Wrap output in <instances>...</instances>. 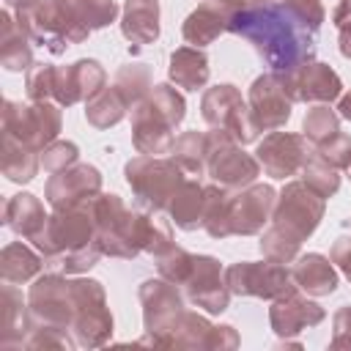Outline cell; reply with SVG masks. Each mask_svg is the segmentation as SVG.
<instances>
[{
	"label": "cell",
	"mask_w": 351,
	"mask_h": 351,
	"mask_svg": "<svg viewBox=\"0 0 351 351\" xmlns=\"http://www.w3.org/2000/svg\"><path fill=\"white\" fill-rule=\"evenodd\" d=\"M101 192V173L93 165H71L47 181V203L52 208L85 206Z\"/></svg>",
	"instance_id": "ffe728a7"
},
{
	"label": "cell",
	"mask_w": 351,
	"mask_h": 351,
	"mask_svg": "<svg viewBox=\"0 0 351 351\" xmlns=\"http://www.w3.org/2000/svg\"><path fill=\"white\" fill-rule=\"evenodd\" d=\"M299 247H302V241H296L293 236L282 233L274 225H269V230L261 236V252L277 263H293L299 255Z\"/></svg>",
	"instance_id": "8d00e7d4"
},
{
	"label": "cell",
	"mask_w": 351,
	"mask_h": 351,
	"mask_svg": "<svg viewBox=\"0 0 351 351\" xmlns=\"http://www.w3.org/2000/svg\"><path fill=\"white\" fill-rule=\"evenodd\" d=\"M173 222L181 230H195L203 228V211H206V186H200L197 181H184L178 186V192L173 195L170 206H167Z\"/></svg>",
	"instance_id": "f1b7e54d"
},
{
	"label": "cell",
	"mask_w": 351,
	"mask_h": 351,
	"mask_svg": "<svg viewBox=\"0 0 351 351\" xmlns=\"http://www.w3.org/2000/svg\"><path fill=\"white\" fill-rule=\"evenodd\" d=\"M123 115H126V101H123V96L118 93L115 85L101 88L96 96H90V99L85 101V118H88V123L96 126V129H110V126H115Z\"/></svg>",
	"instance_id": "1f68e13d"
},
{
	"label": "cell",
	"mask_w": 351,
	"mask_h": 351,
	"mask_svg": "<svg viewBox=\"0 0 351 351\" xmlns=\"http://www.w3.org/2000/svg\"><path fill=\"white\" fill-rule=\"evenodd\" d=\"M337 110H340V112H337L340 118H348V121H351V93H346V96L340 99V104H337Z\"/></svg>",
	"instance_id": "681fc988"
},
{
	"label": "cell",
	"mask_w": 351,
	"mask_h": 351,
	"mask_svg": "<svg viewBox=\"0 0 351 351\" xmlns=\"http://www.w3.org/2000/svg\"><path fill=\"white\" fill-rule=\"evenodd\" d=\"M60 104L52 101H33V104H16L5 101L3 110V132L14 134L25 145L44 151L60 132Z\"/></svg>",
	"instance_id": "9c48e42d"
},
{
	"label": "cell",
	"mask_w": 351,
	"mask_h": 351,
	"mask_svg": "<svg viewBox=\"0 0 351 351\" xmlns=\"http://www.w3.org/2000/svg\"><path fill=\"white\" fill-rule=\"evenodd\" d=\"M38 151L25 145L22 140H16L14 134H5L3 132V156H0V170L8 181H16V184H25L30 181L36 173H38V165L41 159L36 156Z\"/></svg>",
	"instance_id": "f546056e"
},
{
	"label": "cell",
	"mask_w": 351,
	"mask_h": 351,
	"mask_svg": "<svg viewBox=\"0 0 351 351\" xmlns=\"http://www.w3.org/2000/svg\"><path fill=\"white\" fill-rule=\"evenodd\" d=\"M107 82V74L99 60H77L71 66H55L52 99L60 107H71L77 101H88Z\"/></svg>",
	"instance_id": "e0dca14e"
},
{
	"label": "cell",
	"mask_w": 351,
	"mask_h": 351,
	"mask_svg": "<svg viewBox=\"0 0 351 351\" xmlns=\"http://www.w3.org/2000/svg\"><path fill=\"white\" fill-rule=\"evenodd\" d=\"M140 304H143V321H145V332H148V337L143 343L167 346L176 324L186 313L176 282H170L165 277L145 280L140 285Z\"/></svg>",
	"instance_id": "52a82bcc"
},
{
	"label": "cell",
	"mask_w": 351,
	"mask_h": 351,
	"mask_svg": "<svg viewBox=\"0 0 351 351\" xmlns=\"http://www.w3.org/2000/svg\"><path fill=\"white\" fill-rule=\"evenodd\" d=\"M71 288H74V302H77V315H74V324H71L74 343L88 346V348H96V346L107 343V337L112 335V315L107 310L101 282H96V280H71Z\"/></svg>",
	"instance_id": "8fae6325"
},
{
	"label": "cell",
	"mask_w": 351,
	"mask_h": 351,
	"mask_svg": "<svg viewBox=\"0 0 351 351\" xmlns=\"http://www.w3.org/2000/svg\"><path fill=\"white\" fill-rule=\"evenodd\" d=\"M90 203L52 208L44 228L30 239L36 244V250L44 255V261L60 263L66 255H71L88 244H96V219H93Z\"/></svg>",
	"instance_id": "3957f363"
},
{
	"label": "cell",
	"mask_w": 351,
	"mask_h": 351,
	"mask_svg": "<svg viewBox=\"0 0 351 351\" xmlns=\"http://www.w3.org/2000/svg\"><path fill=\"white\" fill-rule=\"evenodd\" d=\"M101 255H104V252H101V247H99V241H96V244H88V247H82V250L66 255L58 266H63L66 274H80V271H88L90 266H96Z\"/></svg>",
	"instance_id": "7bdbcfd3"
},
{
	"label": "cell",
	"mask_w": 351,
	"mask_h": 351,
	"mask_svg": "<svg viewBox=\"0 0 351 351\" xmlns=\"http://www.w3.org/2000/svg\"><path fill=\"white\" fill-rule=\"evenodd\" d=\"M324 307L321 304H315V302H310L304 293H299L296 291V285L293 288H288L285 293H280L277 299H274V304H271V310H269V324H271V329L280 335V337H293V335H299V332H304V329H310V326H315V324H321L324 321Z\"/></svg>",
	"instance_id": "44dd1931"
},
{
	"label": "cell",
	"mask_w": 351,
	"mask_h": 351,
	"mask_svg": "<svg viewBox=\"0 0 351 351\" xmlns=\"http://www.w3.org/2000/svg\"><path fill=\"white\" fill-rule=\"evenodd\" d=\"M321 219H324V197L313 192L304 181H288L274 203L271 225L293 236L296 241H304L315 233Z\"/></svg>",
	"instance_id": "8992f818"
},
{
	"label": "cell",
	"mask_w": 351,
	"mask_h": 351,
	"mask_svg": "<svg viewBox=\"0 0 351 351\" xmlns=\"http://www.w3.org/2000/svg\"><path fill=\"white\" fill-rule=\"evenodd\" d=\"M184 96L170 85H154L151 93L132 107V143L140 154L159 156L170 154L176 134L173 129L184 121Z\"/></svg>",
	"instance_id": "7a4b0ae2"
},
{
	"label": "cell",
	"mask_w": 351,
	"mask_h": 351,
	"mask_svg": "<svg viewBox=\"0 0 351 351\" xmlns=\"http://www.w3.org/2000/svg\"><path fill=\"white\" fill-rule=\"evenodd\" d=\"M3 219H5V225H8L16 236H22V239L30 241V239L44 228L47 214H44V206H41V200H38L36 195L19 192V195H14V197L5 203Z\"/></svg>",
	"instance_id": "4316f807"
},
{
	"label": "cell",
	"mask_w": 351,
	"mask_h": 351,
	"mask_svg": "<svg viewBox=\"0 0 351 351\" xmlns=\"http://www.w3.org/2000/svg\"><path fill=\"white\" fill-rule=\"evenodd\" d=\"M74 8H77V14H80V19H82L90 30L107 27V25L115 19V14H118V5H115L112 0H74Z\"/></svg>",
	"instance_id": "ab89813d"
},
{
	"label": "cell",
	"mask_w": 351,
	"mask_h": 351,
	"mask_svg": "<svg viewBox=\"0 0 351 351\" xmlns=\"http://www.w3.org/2000/svg\"><path fill=\"white\" fill-rule=\"evenodd\" d=\"M228 33L247 38L271 66V71L285 74L313 60L318 30L304 22L288 3L277 0L230 14Z\"/></svg>",
	"instance_id": "6da1fadb"
},
{
	"label": "cell",
	"mask_w": 351,
	"mask_h": 351,
	"mask_svg": "<svg viewBox=\"0 0 351 351\" xmlns=\"http://www.w3.org/2000/svg\"><path fill=\"white\" fill-rule=\"evenodd\" d=\"M277 203V192L269 184H250L236 195H228L225 222L230 236H252L261 233L271 219Z\"/></svg>",
	"instance_id": "5bb4252c"
},
{
	"label": "cell",
	"mask_w": 351,
	"mask_h": 351,
	"mask_svg": "<svg viewBox=\"0 0 351 351\" xmlns=\"http://www.w3.org/2000/svg\"><path fill=\"white\" fill-rule=\"evenodd\" d=\"M27 307L33 313V321L49 324V326H58V329H71L74 315H77L71 280L58 277V274L38 277L30 288Z\"/></svg>",
	"instance_id": "4fadbf2b"
},
{
	"label": "cell",
	"mask_w": 351,
	"mask_h": 351,
	"mask_svg": "<svg viewBox=\"0 0 351 351\" xmlns=\"http://www.w3.org/2000/svg\"><path fill=\"white\" fill-rule=\"evenodd\" d=\"M288 96L293 101H335L343 90V82L340 77L326 66V63H318V60H307L302 63L299 69L293 71H285L280 74Z\"/></svg>",
	"instance_id": "d6986e66"
},
{
	"label": "cell",
	"mask_w": 351,
	"mask_h": 351,
	"mask_svg": "<svg viewBox=\"0 0 351 351\" xmlns=\"http://www.w3.org/2000/svg\"><path fill=\"white\" fill-rule=\"evenodd\" d=\"M52 82H55V66L36 63L27 71V96L33 101H49L52 99Z\"/></svg>",
	"instance_id": "b9f144b4"
},
{
	"label": "cell",
	"mask_w": 351,
	"mask_h": 351,
	"mask_svg": "<svg viewBox=\"0 0 351 351\" xmlns=\"http://www.w3.org/2000/svg\"><path fill=\"white\" fill-rule=\"evenodd\" d=\"M293 99L288 96L277 71L261 74L250 88V110L255 118L258 132H277L291 118Z\"/></svg>",
	"instance_id": "9a60e30c"
},
{
	"label": "cell",
	"mask_w": 351,
	"mask_h": 351,
	"mask_svg": "<svg viewBox=\"0 0 351 351\" xmlns=\"http://www.w3.org/2000/svg\"><path fill=\"white\" fill-rule=\"evenodd\" d=\"M261 167L271 178H288L296 170H302L304 159L310 156V140L304 134H291V132H271L263 137V143L255 151Z\"/></svg>",
	"instance_id": "ac0fdd59"
},
{
	"label": "cell",
	"mask_w": 351,
	"mask_h": 351,
	"mask_svg": "<svg viewBox=\"0 0 351 351\" xmlns=\"http://www.w3.org/2000/svg\"><path fill=\"white\" fill-rule=\"evenodd\" d=\"M41 258L44 255H36L30 247L14 241L0 255V274L5 282H27L41 271V266H44Z\"/></svg>",
	"instance_id": "4dcf8cb0"
},
{
	"label": "cell",
	"mask_w": 351,
	"mask_h": 351,
	"mask_svg": "<svg viewBox=\"0 0 351 351\" xmlns=\"http://www.w3.org/2000/svg\"><path fill=\"white\" fill-rule=\"evenodd\" d=\"M332 19H335L337 33H340V52H343V58H351V0H340Z\"/></svg>",
	"instance_id": "ee69618b"
},
{
	"label": "cell",
	"mask_w": 351,
	"mask_h": 351,
	"mask_svg": "<svg viewBox=\"0 0 351 351\" xmlns=\"http://www.w3.org/2000/svg\"><path fill=\"white\" fill-rule=\"evenodd\" d=\"M239 346V335L233 326H214L211 337H208V348H236Z\"/></svg>",
	"instance_id": "7dc6e473"
},
{
	"label": "cell",
	"mask_w": 351,
	"mask_h": 351,
	"mask_svg": "<svg viewBox=\"0 0 351 351\" xmlns=\"http://www.w3.org/2000/svg\"><path fill=\"white\" fill-rule=\"evenodd\" d=\"M214 3H219L228 14H236V11H241V8H252V5H261V0H214Z\"/></svg>",
	"instance_id": "c3c4849f"
},
{
	"label": "cell",
	"mask_w": 351,
	"mask_h": 351,
	"mask_svg": "<svg viewBox=\"0 0 351 351\" xmlns=\"http://www.w3.org/2000/svg\"><path fill=\"white\" fill-rule=\"evenodd\" d=\"M302 181L318 192L321 197H332L337 189H340V176H337V167H332L315 148L310 151V156L304 159L302 165Z\"/></svg>",
	"instance_id": "836d02e7"
},
{
	"label": "cell",
	"mask_w": 351,
	"mask_h": 351,
	"mask_svg": "<svg viewBox=\"0 0 351 351\" xmlns=\"http://www.w3.org/2000/svg\"><path fill=\"white\" fill-rule=\"evenodd\" d=\"M337 132H340V115L335 110H329L326 104H318V107L307 110V115L302 121V134L313 145H321L324 140H329Z\"/></svg>",
	"instance_id": "d590c367"
},
{
	"label": "cell",
	"mask_w": 351,
	"mask_h": 351,
	"mask_svg": "<svg viewBox=\"0 0 351 351\" xmlns=\"http://www.w3.org/2000/svg\"><path fill=\"white\" fill-rule=\"evenodd\" d=\"M0 63L8 71H22L33 66V49H30V36L27 30L11 19L8 11L0 16Z\"/></svg>",
	"instance_id": "d4e9b609"
},
{
	"label": "cell",
	"mask_w": 351,
	"mask_h": 351,
	"mask_svg": "<svg viewBox=\"0 0 351 351\" xmlns=\"http://www.w3.org/2000/svg\"><path fill=\"white\" fill-rule=\"evenodd\" d=\"M170 80L184 90H197L208 82V58L200 47H178L170 55Z\"/></svg>",
	"instance_id": "83f0119b"
},
{
	"label": "cell",
	"mask_w": 351,
	"mask_h": 351,
	"mask_svg": "<svg viewBox=\"0 0 351 351\" xmlns=\"http://www.w3.org/2000/svg\"><path fill=\"white\" fill-rule=\"evenodd\" d=\"M329 258H332V263H337L340 271L351 280V236H340V239L332 244Z\"/></svg>",
	"instance_id": "bcb514c9"
},
{
	"label": "cell",
	"mask_w": 351,
	"mask_h": 351,
	"mask_svg": "<svg viewBox=\"0 0 351 351\" xmlns=\"http://www.w3.org/2000/svg\"><path fill=\"white\" fill-rule=\"evenodd\" d=\"M192 263H195V255H189L186 250H181V247H176V244H173L167 252H162V255L156 258L159 274H162L165 280L176 282V285H184V282H186V277H189V271H192Z\"/></svg>",
	"instance_id": "74e56055"
},
{
	"label": "cell",
	"mask_w": 351,
	"mask_h": 351,
	"mask_svg": "<svg viewBox=\"0 0 351 351\" xmlns=\"http://www.w3.org/2000/svg\"><path fill=\"white\" fill-rule=\"evenodd\" d=\"M228 22H230V14H228L219 3L211 0V3L197 5V8L184 19L181 33H184V41H186V44H192V47H206V44H211L219 33L228 30Z\"/></svg>",
	"instance_id": "cb8c5ba5"
},
{
	"label": "cell",
	"mask_w": 351,
	"mask_h": 351,
	"mask_svg": "<svg viewBox=\"0 0 351 351\" xmlns=\"http://www.w3.org/2000/svg\"><path fill=\"white\" fill-rule=\"evenodd\" d=\"M208 176L225 186V189H244L255 181L261 173V162L241 151V143H236L228 132L211 129L208 132Z\"/></svg>",
	"instance_id": "30bf717a"
},
{
	"label": "cell",
	"mask_w": 351,
	"mask_h": 351,
	"mask_svg": "<svg viewBox=\"0 0 351 351\" xmlns=\"http://www.w3.org/2000/svg\"><path fill=\"white\" fill-rule=\"evenodd\" d=\"M291 280L307 296H329L337 288V271L332 269L329 258L321 252L296 255V263L291 269Z\"/></svg>",
	"instance_id": "7402d4cb"
},
{
	"label": "cell",
	"mask_w": 351,
	"mask_h": 351,
	"mask_svg": "<svg viewBox=\"0 0 351 351\" xmlns=\"http://www.w3.org/2000/svg\"><path fill=\"white\" fill-rule=\"evenodd\" d=\"M30 3H36V0H8V5H11V8H16V11H19V8H25V5H30Z\"/></svg>",
	"instance_id": "f907efd6"
},
{
	"label": "cell",
	"mask_w": 351,
	"mask_h": 351,
	"mask_svg": "<svg viewBox=\"0 0 351 351\" xmlns=\"http://www.w3.org/2000/svg\"><path fill=\"white\" fill-rule=\"evenodd\" d=\"M33 313L30 307H25L19 291L14 288V282H5L3 288V348H14V346H25L33 324H30Z\"/></svg>",
	"instance_id": "484cf974"
},
{
	"label": "cell",
	"mask_w": 351,
	"mask_h": 351,
	"mask_svg": "<svg viewBox=\"0 0 351 351\" xmlns=\"http://www.w3.org/2000/svg\"><path fill=\"white\" fill-rule=\"evenodd\" d=\"M96 219V241L110 258H134L140 247V214H132L118 195H96L90 203Z\"/></svg>",
	"instance_id": "5b68a950"
},
{
	"label": "cell",
	"mask_w": 351,
	"mask_h": 351,
	"mask_svg": "<svg viewBox=\"0 0 351 351\" xmlns=\"http://www.w3.org/2000/svg\"><path fill=\"white\" fill-rule=\"evenodd\" d=\"M126 181L137 197V203L148 211H165L178 192V186L186 181L181 176V167L176 159H162V156H134L123 167Z\"/></svg>",
	"instance_id": "277c9868"
},
{
	"label": "cell",
	"mask_w": 351,
	"mask_h": 351,
	"mask_svg": "<svg viewBox=\"0 0 351 351\" xmlns=\"http://www.w3.org/2000/svg\"><path fill=\"white\" fill-rule=\"evenodd\" d=\"M77 154H80V148H77L74 143H69V140H52V143L41 151V167H44L49 176H55V173L71 167V165L77 162Z\"/></svg>",
	"instance_id": "f35d334b"
},
{
	"label": "cell",
	"mask_w": 351,
	"mask_h": 351,
	"mask_svg": "<svg viewBox=\"0 0 351 351\" xmlns=\"http://www.w3.org/2000/svg\"><path fill=\"white\" fill-rule=\"evenodd\" d=\"M121 33L134 44L132 52L154 44L159 38V0H126Z\"/></svg>",
	"instance_id": "603a6c76"
},
{
	"label": "cell",
	"mask_w": 351,
	"mask_h": 351,
	"mask_svg": "<svg viewBox=\"0 0 351 351\" xmlns=\"http://www.w3.org/2000/svg\"><path fill=\"white\" fill-rule=\"evenodd\" d=\"M203 118L211 129H222L228 132L236 143L247 145L258 137V126L252 118V110L244 104L241 93L236 85H214L203 93L200 101Z\"/></svg>",
	"instance_id": "ba28073f"
},
{
	"label": "cell",
	"mask_w": 351,
	"mask_h": 351,
	"mask_svg": "<svg viewBox=\"0 0 351 351\" xmlns=\"http://www.w3.org/2000/svg\"><path fill=\"white\" fill-rule=\"evenodd\" d=\"M332 348H351V307H340L335 313V332L329 340Z\"/></svg>",
	"instance_id": "f6af8a7d"
},
{
	"label": "cell",
	"mask_w": 351,
	"mask_h": 351,
	"mask_svg": "<svg viewBox=\"0 0 351 351\" xmlns=\"http://www.w3.org/2000/svg\"><path fill=\"white\" fill-rule=\"evenodd\" d=\"M115 88H118V93L123 96V101H126V107H134V104H140L148 93H151V74H148V69L145 66H123L118 74H115V82H112Z\"/></svg>",
	"instance_id": "e575fe53"
},
{
	"label": "cell",
	"mask_w": 351,
	"mask_h": 351,
	"mask_svg": "<svg viewBox=\"0 0 351 351\" xmlns=\"http://www.w3.org/2000/svg\"><path fill=\"white\" fill-rule=\"evenodd\" d=\"M315 151H318L332 167H337V170H346V167L351 165V137L343 134V132H337V134H332L329 140H324L321 145H315Z\"/></svg>",
	"instance_id": "60d3db41"
},
{
	"label": "cell",
	"mask_w": 351,
	"mask_h": 351,
	"mask_svg": "<svg viewBox=\"0 0 351 351\" xmlns=\"http://www.w3.org/2000/svg\"><path fill=\"white\" fill-rule=\"evenodd\" d=\"M173 159L178 162L181 170L192 173V176H200L208 165V134L203 132H184L176 137L173 143Z\"/></svg>",
	"instance_id": "d6a6232c"
},
{
	"label": "cell",
	"mask_w": 351,
	"mask_h": 351,
	"mask_svg": "<svg viewBox=\"0 0 351 351\" xmlns=\"http://www.w3.org/2000/svg\"><path fill=\"white\" fill-rule=\"evenodd\" d=\"M186 296L192 304L203 307L206 313H222L230 302V288L225 282V271L217 258L211 255H195L192 271L184 282Z\"/></svg>",
	"instance_id": "2e32d148"
},
{
	"label": "cell",
	"mask_w": 351,
	"mask_h": 351,
	"mask_svg": "<svg viewBox=\"0 0 351 351\" xmlns=\"http://www.w3.org/2000/svg\"><path fill=\"white\" fill-rule=\"evenodd\" d=\"M225 282L230 288V293L236 296H258V299H277L280 293H285L288 288H293L291 282V271L277 263L269 261L266 263H252V261H239L233 266L225 269Z\"/></svg>",
	"instance_id": "7c38bea8"
}]
</instances>
